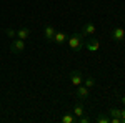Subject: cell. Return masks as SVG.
Listing matches in <instances>:
<instances>
[{
	"mask_svg": "<svg viewBox=\"0 0 125 123\" xmlns=\"http://www.w3.org/2000/svg\"><path fill=\"white\" fill-rule=\"evenodd\" d=\"M68 47L73 52H80L83 48V35L82 33H73L68 38Z\"/></svg>",
	"mask_w": 125,
	"mask_h": 123,
	"instance_id": "1",
	"label": "cell"
},
{
	"mask_svg": "<svg viewBox=\"0 0 125 123\" xmlns=\"http://www.w3.org/2000/svg\"><path fill=\"white\" fill-rule=\"evenodd\" d=\"M110 37H112L114 42L122 43L125 40V30L122 28V27H115V28H112V32H110Z\"/></svg>",
	"mask_w": 125,
	"mask_h": 123,
	"instance_id": "2",
	"label": "cell"
},
{
	"mask_svg": "<svg viewBox=\"0 0 125 123\" xmlns=\"http://www.w3.org/2000/svg\"><path fill=\"white\" fill-rule=\"evenodd\" d=\"M23 48H25V40L15 37L13 42H12V45H10V52H12V53H22Z\"/></svg>",
	"mask_w": 125,
	"mask_h": 123,
	"instance_id": "3",
	"label": "cell"
},
{
	"mask_svg": "<svg viewBox=\"0 0 125 123\" xmlns=\"http://www.w3.org/2000/svg\"><path fill=\"white\" fill-rule=\"evenodd\" d=\"M70 82H72L75 86L82 85V83H83V75H82V72H78V70L72 72V73H70Z\"/></svg>",
	"mask_w": 125,
	"mask_h": 123,
	"instance_id": "4",
	"label": "cell"
},
{
	"mask_svg": "<svg viewBox=\"0 0 125 123\" xmlns=\"http://www.w3.org/2000/svg\"><path fill=\"white\" fill-rule=\"evenodd\" d=\"M75 95H77L78 100H85V98H88L90 92H88V88H87V86L82 83V85H78V86H77V90H75Z\"/></svg>",
	"mask_w": 125,
	"mask_h": 123,
	"instance_id": "5",
	"label": "cell"
},
{
	"mask_svg": "<svg viewBox=\"0 0 125 123\" xmlns=\"http://www.w3.org/2000/svg\"><path fill=\"white\" fill-rule=\"evenodd\" d=\"M55 32H57V30L53 28L52 25H47V27L43 28V37H45V40H47V42H53V37H55Z\"/></svg>",
	"mask_w": 125,
	"mask_h": 123,
	"instance_id": "6",
	"label": "cell"
},
{
	"mask_svg": "<svg viewBox=\"0 0 125 123\" xmlns=\"http://www.w3.org/2000/svg\"><path fill=\"white\" fill-rule=\"evenodd\" d=\"M83 48H87L88 52H97L98 48H100V43H98V40H90V42H87V43H83Z\"/></svg>",
	"mask_w": 125,
	"mask_h": 123,
	"instance_id": "7",
	"label": "cell"
},
{
	"mask_svg": "<svg viewBox=\"0 0 125 123\" xmlns=\"http://www.w3.org/2000/svg\"><path fill=\"white\" fill-rule=\"evenodd\" d=\"M95 32V25L92 23V22H87L85 25H83V28H82V35L85 37V35H92Z\"/></svg>",
	"mask_w": 125,
	"mask_h": 123,
	"instance_id": "8",
	"label": "cell"
},
{
	"mask_svg": "<svg viewBox=\"0 0 125 123\" xmlns=\"http://www.w3.org/2000/svg\"><path fill=\"white\" fill-rule=\"evenodd\" d=\"M53 42H55L57 45H63V43L67 42V35H65L63 32H55V37H53Z\"/></svg>",
	"mask_w": 125,
	"mask_h": 123,
	"instance_id": "9",
	"label": "cell"
},
{
	"mask_svg": "<svg viewBox=\"0 0 125 123\" xmlns=\"http://www.w3.org/2000/svg\"><path fill=\"white\" fill-rule=\"evenodd\" d=\"M29 37H30V30L29 28H20V30H17V38L27 40Z\"/></svg>",
	"mask_w": 125,
	"mask_h": 123,
	"instance_id": "10",
	"label": "cell"
},
{
	"mask_svg": "<svg viewBox=\"0 0 125 123\" xmlns=\"http://www.w3.org/2000/svg\"><path fill=\"white\" fill-rule=\"evenodd\" d=\"M75 122H77V116H75V115L67 113V115L62 116V123H75Z\"/></svg>",
	"mask_w": 125,
	"mask_h": 123,
	"instance_id": "11",
	"label": "cell"
},
{
	"mask_svg": "<svg viewBox=\"0 0 125 123\" xmlns=\"http://www.w3.org/2000/svg\"><path fill=\"white\" fill-rule=\"evenodd\" d=\"M83 113H85V112H83V105H82V103H77L75 106H73V115H75L77 118H78V116H82Z\"/></svg>",
	"mask_w": 125,
	"mask_h": 123,
	"instance_id": "12",
	"label": "cell"
},
{
	"mask_svg": "<svg viewBox=\"0 0 125 123\" xmlns=\"http://www.w3.org/2000/svg\"><path fill=\"white\" fill-rule=\"evenodd\" d=\"M95 78H94V76H87V78H83V85L87 86V88H94V86H95Z\"/></svg>",
	"mask_w": 125,
	"mask_h": 123,
	"instance_id": "13",
	"label": "cell"
},
{
	"mask_svg": "<svg viewBox=\"0 0 125 123\" xmlns=\"http://www.w3.org/2000/svg\"><path fill=\"white\" fill-rule=\"evenodd\" d=\"M108 122H110V118L107 115H98L97 116V123H108Z\"/></svg>",
	"mask_w": 125,
	"mask_h": 123,
	"instance_id": "14",
	"label": "cell"
},
{
	"mask_svg": "<svg viewBox=\"0 0 125 123\" xmlns=\"http://www.w3.org/2000/svg\"><path fill=\"white\" fill-rule=\"evenodd\" d=\"M5 33H7L10 38H15V37H17V30H13V28H7V30H5Z\"/></svg>",
	"mask_w": 125,
	"mask_h": 123,
	"instance_id": "15",
	"label": "cell"
},
{
	"mask_svg": "<svg viewBox=\"0 0 125 123\" xmlns=\"http://www.w3.org/2000/svg\"><path fill=\"white\" fill-rule=\"evenodd\" d=\"M78 123H90V116H85V115H82V116H78L77 118Z\"/></svg>",
	"mask_w": 125,
	"mask_h": 123,
	"instance_id": "16",
	"label": "cell"
},
{
	"mask_svg": "<svg viewBox=\"0 0 125 123\" xmlns=\"http://www.w3.org/2000/svg\"><path fill=\"white\" fill-rule=\"evenodd\" d=\"M108 113L112 115V116H117V118H120V110H117V108H110V110H108Z\"/></svg>",
	"mask_w": 125,
	"mask_h": 123,
	"instance_id": "17",
	"label": "cell"
},
{
	"mask_svg": "<svg viewBox=\"0 0 125 123\" xmlns=\"http://www.w3.org/2000/svg\"><path fill=\"white\" fill-rule=\"evenodd\" d=\"M120 120H122V123H125V108L120 110Z\"/></svg>",
	"mask_w": 125,
	"mask_h": 123,
	"instance_id": "18",
	"label": "cell"
},
{
	"mask_svg": "<svg viewBox=\"0 0 125 123\" xmlns=\"http://www.w3.org/2000/svg\"><path fill=\"white\" fill-rule=\"evenodd\" d=\"M120 102H122V103L125 105V95H122V96H120Z\"/></svg>",
	"mask_w": 125,
	"mask_h": 123,
	"instance_id": "19",
	"label": "cell"
}]
</instances>
